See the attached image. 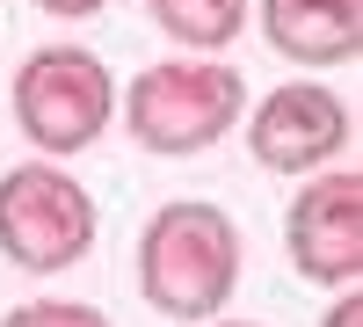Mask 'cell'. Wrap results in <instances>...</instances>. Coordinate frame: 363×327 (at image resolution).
<instances>
[{"instance_id":"obj_6","label":"cell","mask_w":363,"mask_h":327,"mask_svg":"<svg viewBox=\"0 0 363 327\" xmlns=\"http://www.w3.org/2000/svg\"><path fill=\"white\" fill-rule=\"evenodd\" d=\"M284 248H291V270L320 291H349L363 277V174L356 167H320L291 196Z\"/></svg>"},{"instance_id":"obj_7","label":"cell","mask_w":363,"mask_h":327,"mask_svg":"<svg viewBox=\"0 0 363 327\" xmlns=\"http://www.w3.org/2000/svg\"><path fill=\"white\" fill-rule=\"evenodd\" d=\"M262 37L291 66H349L363 51V0H262Z\"/></svg>"},{"instance_id":"obj_11","label":"cell","mask_w":363,"mask_h":327,"mask_svg":"<svg viewBox=\"0 0 363 327\" xmlns=\"http://www.w3.org/2000/svg\"><path fill=\"white\" fill-rule=\"evenodd\" d=\"M44 15H58V22H87V15H102L109 0H37Z\"/></svg>"},{"instance_id":"obj_10","label":"cell","mask_w":363,"mask_h":327,"mask_svg":"<svg viewBox=\"0 0 363 327\" xmlns=\"http://www.w3.org/2000/svg\"><path fill=\"white\" fill-rule=\"evenodd\" d=\"M320 327H363V299H356V284L349 291H335V306H327V320Z\"/></svg>"},{"instance_id":"obj_12","label":"cell","mask_w":363,"mask_h":327,"mask_svg":"<svg viewBox=\"0 0 363 327\" xmlns=\"http://www.w3.org/2000/svg\"><path fill=\"white\" fill-rule=\"evenodd\" d=\"M203 327H255V320H218V313H211V320H203Z\"/></svg>"},{"instance_id":"obj_9","label":"cell","mask_w":363,"mask_h":327,"mask_svg":"<svg viewBox=\"0 0 363 327\" xmlns=\"http://www.w3.org/2000/svg\"><path fill=\"white\" fill-rule=\"evenodd\" d=\"M0 327H116V320L95 313L87 299H37V306H15Z\"/></svg>"},{"instance_id":"obj_5","label":"cell","mask_w":363,"mask_h":327,"mask_svg":"<svg viewBox=\"0 0 363 327\" xmlns=\"http://www.w3.org/2000/svg\"><path fill=\"white\" fill-rule=\"evenodd\" d=\"M349 138H356V109L327 80H284L247 116V153L269 174H320L349 153Z\"/></svg>"},{"instance_id":"obj_4","label":"cell","mask_w":363,"mask_h":327,"mask_svg":"<svg viewBox=\"0 0 363 327\" xmlns=\"http://www.w3.org/2000/svg\"><path fill=\"white\" fill-rule=\"evenodd\" d=\"M95 196L58 160H22L0 174V255L29 277H58L95 248Z\"/></svg>"},{"instance_id":"obj_2","label":"cell","mask_w":363,"mask_h":327,"mask_svg":"<svg viewBox=\"0 0 363 327\" xmlns=\"http://www.w3.org/2000/svg\"><path fill=\"white\" fill-rule=\"evenodd\" d=\"M240 116H247V80H240L218 51H189V58H160L124 87V124L145 153L160 160H189L211 153Z\"/></svg>"},{"instance_id":"obj_3","label":"cell","mask_w":363,"mask_h":327,"mask_svg":"<svg viewBox=\"0 0 363 327\" xmlns=\"http://www.w3.org/2000/svg\"><path fill=\"white\" fill-rule=\"evenodd\" d=\"M15 124L44 160L87 153L116 116V73L87 44H44L15 66Z\"/></svg>"},{"instance_id":"obj_8","label":"cell","mask_w":363,"mask_h":327,"mask_svg":"<svg viewBox=\"0 0 363 327\" xmlns=\"http://www.w3.org/2000/svg\"><path fill=\"white\" fill-rule=\"evenodd\" d=\"M145 8H153V22L182 51H225L240 29H247L255 0H145Z\"/></svg>"},{"instance_id":"obj_1","label":"cell","mask_w":363,"mask_h":327,"mask_svg":"<svg viewBox=\"0 0 363 327\" xmlns=\"http://www.w3.org/2000/svg\"><path fill=\"white\" fill-rule=\"evenodd\" d=\"M138 291L167 320H211L240 291V226L203 196L160 204L138 233Z\"/></svg>"}]
</instances>
